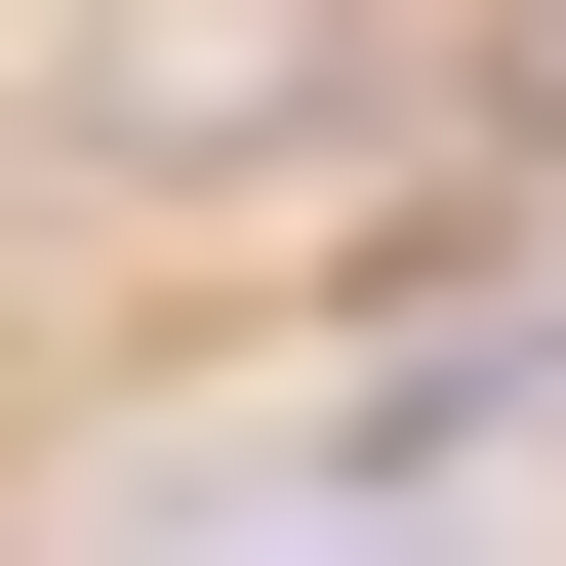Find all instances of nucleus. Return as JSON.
Instances as JSON below:
<instances>
[{
    "instance_id": "f257e3e1",
    "label": "nucleus",
    "mask_w": 566,
    "mask_h": 566,
    "mask_svg": "<svg viewBox=\"0 0 566 566\" xmlns=\"http://www.w3.org/2000/svg\"><path fill=\"white\" fill-rule=\"evenodd\" d=\"M365 82V0H122L82 41V163H243V122H324Z\"/></svg>"
},
{
    "instance_id": "f03ea898",
    "label": "nucleus",
    "mask_w": 566,
    "mask_h": 566,
    "mask_svg": "<svg viewBox=\"0 0 566 566\" xmlns=\"http://www.w3.org/2000/svg\"><path fill=\"white\" fill-rule=\"evenodd\" d=\"M163 566H446V446H283L243 526H163Z\"/></svg>"
}]
</instances>
